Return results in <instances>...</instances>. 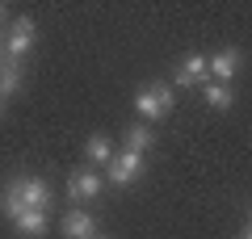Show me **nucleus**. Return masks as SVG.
I'll return each mask as SVG.
<instances>
[{"label": "nucleus", "mask_w": 252, "mask_h": 239, "mask_svg": "<svg viewBox=\"0 0 252 239\" xmlns=\"http://www.w3.org/2000/svg\"><path fill=\"white\" fill-rule=\"evenodd\" d=\"M206 71H210V67H206V59H202V55H185V63L177 67V89H193Z\"/></svg>", "instance_id": "9"}, {"label": "nucleus", "mask_w": 252, "mask_h": 239, "mask_svg": "<svg viewBox=\"0 0 252 239\" xmlns=\"http://www.w3.org/2000/svg\"><path fill=\"white\" fill-rule=\"evenodd\" d=\"M59 231H63V239H93L97 235V222H93L89 210H67L59 218Z\"/></svg>", "instance_id": "5"}, {"label": "nucleus", "mask_w": 252, "mask_h": 239, "mask_svg": "<svg viewBox=\"0 0 252 239\" xmlns=\"http://www.w3.org/2000/svg\"><path fill=\"white\" fill-rule=\"evenodd\" d=\"M84 155H89V164H93V168H101V164L109 168V164H114V147H109V139H105V134H93V139L84 143Z\"/></svg>", "instance_id": "11"}, {"label": "nucleus", "mask_w": 252, "mask_h": 239, "mask_svg": "<svg viewBox=\"0 0 252 239\" xmlns=\"http://www.w3.org/2000/svg\"><path fill=\"white\" fill-rule=\"evenodd\" d=\"M0 21H4V4H0Z\"/></svg>", "instance_id": "16"}, {"label": "nucleus", "mask_w": 252, "mask_h": 239, "mask_svg": "<svg viewBox=\"0 0 252 239\" xmlns=\"http://www.w3.org/2000/svg\"><path fill=\"white\" fill-rule=\"evenodd\" d=\"M139 172H143V155H135V151H122V155H114V164H109V185L126 189L135 185Z\"/></svg>", "instance_id": "3"}, {"label": "nucleus", "mask_w": 252, "mask_h": 239, "mask_svg": "<svg viewBox=\"0 0 252 239\" xmlns=\"http://www.w3.org/2000/svg\"><path fill=\"white\" fill-rule=\"evenodd\" d=\"M240 59H244V55L235 51V46H227V51H219L215 59H206V67H210V76H215V84H227V89H231V76L240 71Z\"/></svg>", "instance_id": "6"}, {"label": "nucleus", "mask_w": 252, "mask_h": 239, "mask_svg": "<svg viewBox=\"0 0 252 239\" xmlns=\"http://www.w3.org/2000/svg\"><path fill=\"white\" fill-rule=\"evenodd\" d=\"M17 89H21V63L4 59L0 63V97H13Z\"/></svg>", "instance_id": "13"}, {"label": "nucleus", "mask_w": 252, "mask_h": 239, "mask_svg": "<svg viewBox=\"0 0 252 239\" xmlns=\"http://www.w3.org/2000/svg\"><path fill=\"white\" fill-rule=\"evenodd\" d=\"M21 202H26V210H51L55 193L42 177H21Z\"/></svg>", "instance_id": "4"}, {"label": "nucleus", "mask_w": 252, "mask_h": 239, "mask_svg": "<svg viewBox=\"0 0 252 239\" xmlns=\"http://www.w3.org/2000/svg\"><path fill=\"white\" fill-rule=\"evenodd\" d=\"M93 239H109V235H93Z\"/></svg>", "instance_id": "17"}, {"label": "nucleus", "mask_w": 252, "mask_h": 239, "mask_svg": "<svg viewBox=\"0 0 252 239\" xmlns=\"http://www.w3.org/2000/svg\"><path fill=\"white\" fill-rule=\"evenodd\" d=\"M172 105H177V97H172V89H164V84H143V89L135 92V109H139V118H143L147 126H156L164 114H172Z\"/></svg>", "instance_id": "1"}, {"label": "nucleus", "mask_w": 252, "mask_h": 239, "mask_svg": "<svg viewBox=\"0 0 252 239\" xmlns=\"http://www.w3.org/2000/svg\"><path fill=\"white\" fill-rule=\"evenodd\" d=\"M97 193H101V177H97L93 168L72 172V177H67V197H72V202H93Z\"/></svg>", "instance_id": "7"}, {"label": "nucleus", "mask_w": 252, "mask_h": 239, "mask_svg": "<svg viewBox=\"0 0 252 239\" xmlns=\"http://www.w3.org/2000/svg\"><path fill=\"white\" fill-rule=\"evenodd\" d=\"M0 63H4V59H0Z\"/></svg>", "instance_id": "19"}, {"label": "nucleus", "mask_w": 252, "mask_h": 239, "mask_svg": "<svg viewBox=\"0 0 252 239\" xmlns=\"http://www.w3.org/2000/svg\"><path fill=\"white\" fill-rule=\"evenodd\" d=\"M0 210H4V218H13V222L26 214V202H21V177L4 180V189H0Z\"/></svg>", "instance_id": "8"}, {"label": "nucleus", "mask_w": 252, "mask_h": 239, "mask_svg": "<svg viewBox=\"0 0 252 239\" xmlns=\"http://www.w3.org/2000/svg\"><path fill=\"white\" fill-rule=\"evenodd\" d=\"M34 38H38V26H34L30 17H17V21L9 26V34H4V42H9V59L21 63L30 51H34Z\"/></svg>", "instance_id": "2"}, {"label": "nucleus", "mask_w": 252, "mask_h": 239, "mask_svg": "<svg viewBox=\"0 0 252 239\" xmlns=\"http://www.w3.org/2000/svg\"><path fill=\"white\" fill-rule=\"evenodd\" d=\"M156 143V130L147 122H135V126H126V151H135V155H143L147 147Z\"/></svg>", "instance_id": "12"}, {"label": "nucleus", "mask_w": 252, "mask_h": 239, "mask_svg": "<svg viewBox=\"0 0 252 239\" xmlns=\"http://www.w3.org/2000/svg\"><path fill=\"white\" fill-rule=\"evenodd\" d=\"M13 227H17V235H26V239H42L46 235V210H26Z\"/></svg>", "instance_id": "10"}, {"label": "nucleus", "mask_w": 252, "mask_h": 239, "mask_svg": "<svg viewBox=\"0 0 252 239\" xmlns=\"http://www.w3.org/2000/svg\"><path fill=\"white\" fill-rule=\"evenodd\" d=\"M244 239H252V231H248V235H244Z\"/></svg>", "instance_id": "18"}, {"label": "nucleus", "mask_w": 252, "mask_h": 239, "mask_svg": "<svg viewBox=\"0 0 252 239\" xmlns=\"http://www.w3.org/2000/svg\"><path fill=\"white\" fill-rule=\"evenodd\" d=\"M0 118H4V97H0Z\"/></svg>", "instance_id": "15"}, {"label": "nucleus", "mask_w": 252, "mask_h": 239, "mask_svg": "<svg viewBox=\"0 0 252 239\" xmlns=\"http://www.w3.org/2000/svg\"><path fill=\"white\" fill-rule=\"evenodd\" d=\"M202 97H206L210 109H231V101H235L227 84H206V89H202Z\"/></svg>", "instance_id": "14"}]
</instances>
